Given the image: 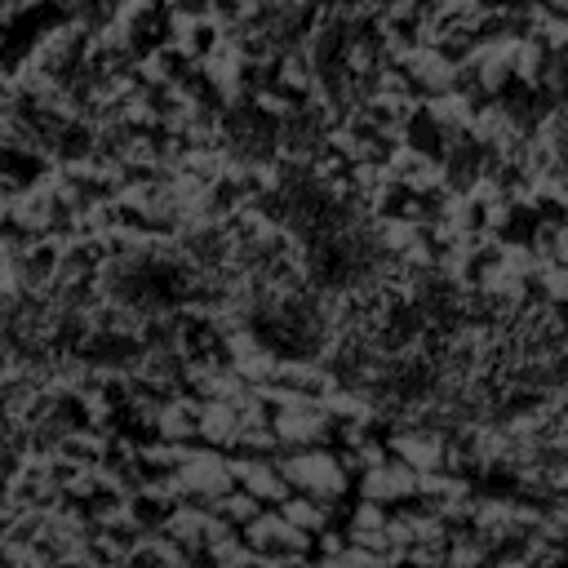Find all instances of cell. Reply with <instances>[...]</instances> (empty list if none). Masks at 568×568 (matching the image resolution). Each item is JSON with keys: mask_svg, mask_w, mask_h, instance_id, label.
<instances>
[{"mask_svg": "<svg viewBox=\"0 0 568 568\" xmlns=\"http://www.w3.org/2000/svg\"><path fill=\"white\" fill-rule=\"evenodd\" d=\"M271 386L288 390V395H302V399H320L333 382H328V373H324L315 359H280Z\"/></svg>", "mask_w": 568, "mask_h": 568, "instance_id": "cell-2", "label": "cell"}, {"mask_svg": "<svg viewBox=\"0 0 568 568\" xmlns=\"http://www.w3.org/2000/svg\"><path fill=\"white\" fill-rule=\"evenodd\" d=\"M235 430H240V417L231 413V404H222V399L200 404V417H195V439H200V448L226 453L231 439H235Z\"/></svg>", "mask_w": 568, "mask_h": 568, "instance_id": "cell-3", "label": "cell"}, {"mask_svg": "<svg viewBox=\"0 0 568 568\" xmlns=\"http://www.w3.org/2000/svg\"><path fill=\"white\" fill-rule=\"evenodd\" d=\"M413 497H417V475L408 466H399V462H382V466L364 470V479H359V501H368L377 510L408 506Z\"/></svg>", "mask_w": 568, "mask_h": 568, "instance_id": "cell-1", "label": "cell"}, {"mask_svg": "<svg viewBox=\"0 0 568 568\" xmlns=\"http://www.w3.org/2000/svg\"><path fill=\"white\" fill-rule=\"evenodd\" d=\"M209 515H217L226 528H235V532H240L244 524H253V519L262 515V506H257V501H253L244 488H231V493H222V497L209 506Z\"/></svg>", "mask_w": 568, "mask_h": 568, "instance_id": "cell-4", "label": "cell"}]
</instances>
